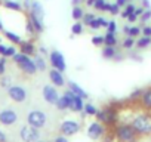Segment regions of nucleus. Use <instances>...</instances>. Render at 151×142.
I'll return each instance as SVG.
<instances>
[{
  "label": "nucleus",
  "mask_w": 151,
  "mask_h": 142,
  "mask_svg": "<svg viewBox=\"0 0 151 142\" xmlns=\"http://www.w3.org/2000/svg\"><path fill=\"white\" fill-rule=\"evenodd\" d=\"M95 117H96L98 121L104 123L107 127L114 126V124H117V121H119V113H117V110L113 108V107H105V108H102V110H98V113H96Z\"/></svg>",
  "instance_id": "nucleus-3"
},
{
  "label": "nucleus",
  "mask_w": 151,
  "mask_h": 142,
  "mask_svg": "<svg viewBox=\"0 0 151 142\" xmlns=\"http://www.w3.org/2000/svg\"><path fill=\"white\" fill-rule=\"evenodd\" d=\"M127 2H133V0H127Z\"/></svg>",
  "instance_id": "nucleus-63"
},
{
  "label": "nucleus",
  "mask_w": 151,
  "mask_h": 142,
  "mask_svg": "<svg viewBox=\"0 0 151 142\" xmlns=\"http://www.w3.org/2000/svg\"><path fill=\"white\" fill-rule=\"evenodd\" d=\"M46 121H47V115L42 110H33L27 114V123L33 127L42 129L46 124Z\"/></svg>",
  "instance_id": "nucleus-5"
},
{
  "label": "nucleus",
  "mask_w": 151,
  "mask_h": 142,
  "mask_svg": "<svg viewBox=\"0 0 151 142\" xmlns=\"http://www.w3.org/2000/svg\"><path fill=\"white\" fill-rule=\"evenodd\" d=\"M33 61H34V64H36V67H37V71H46L47 64H46V61H45V58H43L42 55H36Z\"/></svg>",
  "instance_id": "nucleus-28"
},
{
  "label": "nucleus",
  "mask_w": 151,
  "mask_h": 142,
  "mask_svg": "<svg viewBox=\"0 0 151 142\" xmlns=\"http://www.w3.org/2000/svg\"><path fill=\"white\" fill-rule=\"evenodd\" d=\"M79 130H80V123L76 120H65L59 126V133L65 136H73L76 133H79Z\"/></svg>",
  "instance_id": "nucleus-9"
},
{
  "label": "nucleus",
  "mask_w": 151,
  "mask_h": 142,
  "mask_svg": "<svg viewBox=\"0 0 151 142\" xmlns=\"http://www.w3.org/2000/svg\"><path fill=\"white\" fill-rule=\"evenodd\" d=\"M151 44V37L150 36H141L138 40H136V47L138 49H147L148 46Z\"/></svg>",
  "instance_id": "nucleus-26"
},
{
  "label": "nucleus",
  "mask_w": 151,
  "mask_h": 142,
  "mask_svg": "<svg viewBox=\"0 0 151 142\" xmlns=\"http://www.w3.org/2000/svg\"><path fill=\"white\" fill-rule=\"evenodd\" d=\"M0 43H2V37H0Z\"/></svg>",
  "instance_id": "nucleus-62"
},
{
  "label": "nucleus",
  "mask_w": 151,
  "mask_h": 142,
  "mask_svg": "<svg viewBox=\"0 0 151 142\" xmlns=\"http://www.w3.org/2000/svg\"><path fill=\"white\" fill-rule=\"evenodd\" d=\"M15 53H17V47H15V44H11V46H8L5 56H6V58H12Z\"/></svg>",
  "instance_id": "nucleus-42"
},
{
  "label": "nucleus",
  "mask_w": 151,
  "mask_h": 142,
  "mask_svg": "<svg viewBox=\"0 0 151 142\" xmlns=\"http://www.w3.org/2000/svg\"><path fill=\"white\" fill-rule=\"evenodd\" d=\"M85 114L86 115H96V113H98V108L93 105V104H85Z\"/></svg>",
  "instance_id": "nucleus-35"
},
{
  "label": "nucleus",
  "mask_w": 151,
  "mask_h": 142,
  "mask_svg": "<svg viewBox=\"0 0 151 142\" xmlns=\"http://www.w3.org/2000/svg\"><path fill=\"white\" fill-rule=\"evenodd\" d=\"M2 3H3V0H0V5H2Z\"/></svg>",
  "instance_id": "nucleus-61"
},
{
  "label": "nucleus",
  "mask_w": 151,
  "mask_h": 142,
  "mask_svg": "<svg viewBox=\"0 0 151 142\" xmlns=\"http://www.w3.org/2000/svg\"><path fill=\"white\" fill-rule=\"evenodd\" d=\"M18 68L22 71V73L28 74V76H33V74L37 73V67H36V64H34V61L31 58H28L27 61H24L21 64H18Z\"/></svg>",
  "instance_id": "nucleus-13"
},
{
  "label": "nucleus",
  "mask_w": 151,
  "mask_h": 142,
  "mask_svg": "<svg viewBox=\"0 0 151 142\" xmlns=\"http://www.w3.org/2000/svg\"><path fill=\"white\" fill-rule=\"evenodd\" d=\"M135 9H136V6L133 5V2H129V3L123 8V11L120 12V16H122L123 19H127V16L132 15V14L135 12Z\"/></svg>",
  "instance_id": "nucleus-24"
},
{
  "label": "nucleus",
  "mask_w": 151,
  "mask_h": 142,
  "mask_svg": "<svg viewBox=\"0 0 151 142\" xmlns=\"http://www.w3.org/2000/svg\"><path fill=\"white\" fill-rule=\"evenodd\" d=\"M139 101H141V105H142L144 110L151 111V86L142 90V96H141Z\"/></svg>",
  "instance_id": "nucleus-16"
},
{
  "label": "nucleus",
  "mask_w": 151,
  "mask_h": 142,
  "mask_svg": "<svg viewBox=\"0 0 151 142\" xmlns=\"http://www.w3.org/2000/svg\"><path fill=\"white\" fill-rule=\"evenodd\" d=\"M68 89H71L74 95H77V96H80V98H83V99H88V98H89V95L86 93V90H83L77 83L73 82V80H71V82H68Z\"/></svg>",
  "instance_id": "nucleus-19"
},
{
  "label": "nucleus",
  "mask_w": 151,
  "mask_h": 142,
  "mask_svg": "<svg viewBox=\"0 0 151 142\" xmlns=\"http://www.w3.org/2000/svg\"><path fill=\"white\" fill-rule=\"evenodd\" d=\"M28 58H30L28 55H25V53H22V52H19V53L17 52V53H15V55L12 56V61H14V62H15V64L18 65V64H21V62H24V61H27Z\"/></svg>",
  "instance_id": "nucleus-34"
},
{
  "label": "nucleus",
  "mask_w": 151,
  "mask_h": 142,
  "mask_svg": "<svg viewBox=\"0 0 151 142\" xmlns=\"http://www.w3.org/2000/svg\"><path fill=\"white\" fill-rule=\"evenodd\" d=\"M68 110L73 111V113H83V110H85L83 98H80V96L76 95V96L73 98V101L70 102V108H68Z\"/></svg>",
  "instance_id": "nucleus-15"
},
{
  "label": "nucleus",
  "mask_w": 151,
  "mask_h": 142,
  "mask_svg": "<svg viewBox=\"0 0 151 142\" xmlns=\"http://www.w3.org/2000/svg\"><path fill=\"white\" fill-rule=\"evenodd\" d=\"M116 53H117V50L114 46H105L102 49V58H105V59H114Z\"/></svg>",
  "instance_id": "nucleus-29"
},
{
  "label": "nucleus",
  "mask_w": 151,
  "mask_h": 142,
  "mask_svg": "<svg viewBox=\"0 0 151 142\" xmlns=\"http://www.w3.org/2000/svg\"><path fill=\"white\" fill-rule=\"evenodd\" d=\"M28 12L33 14V15H36V16L40 18V19H45V9H43V5L39 2V0H33L31 5H30Z\"/></svg>",
  "instance_id": "nucleus-14"
},
{
  "label": "nucleus",
  "mask_w": 151,
  "mask_h": 142,
  "mask_svg": "<svg viewBox=\"0 0 151 142\" xmlns=\"http://www.w3.org/2000/svg\"><path fill=\"white\" fill-rule=\"evenodd\" d=\"M93 8L99 12H108V8H110V3L107 2V0H96Z\"/></svg>",
  "instance_id": "nucleus-31"
},
{
  "label": "nucleus",
  "mask_w": 151,
  "mask_h": 142,
  "mask_svg": "<svg viewBox=\"0 0 151 142\" xmlns=\"http://www.w3.org/2000/svg\"><path fill=\"white\" fill-rule=\"evenodd\" d=\"M39 50H40V52H42V53H45V55H46V53H47V50H46V49H45V47H43V46H40V47H39Z\"/></svg>",
  "instance_id": "nucleus-59"
},
{
  "label": "nucleus",
  "mask_w": 151,
  "mask_h": 142,
  "mask_svg": "<svg viewBox=\"0 0 151 142\" xmlns=\"http://www.w3.org/2000/svg\"><path fill=\"white\" fill-rule=\"evenodd\" d=\"M12 86V79L9 76H2L0 77V87H3V89H9Z\"/></svg>",
  "instance_id": "nucleus-33"
},
{
  "label": "nucleus",
  "mask_w": 151,
  "mask_h": 142,
  "mask_svg": "<svg viewBox=\"0 0 151 142\" xmlns=\"http://www.w3.org/2000/svg\"><path fill=\"white\" fill-rule=\"evenodd\" d=\"M3 33H5V37H6L12 44H15V46H17V44H19V43L22 42V39H21L17 33H14V31H3Z\"/></svg>",
  "instance_id": "nucleus-27"
},
{
  "label": "nucleus",
  "mask_w": 151,
  "mask_h": 142,
  "mask_svg": "<svg viewBox=\"0 0 151 142\" xmlns=\"http://www.w3.org/2000/svg\"><path fill=\"white\" fill-rule=\"evenodd\" d=\"M130 124L139 136L151 135V114H139L130 121Z\"/></svg>",
  "instance_id": "nucleus-2"
},
{
  "label": "nucleus",
  "mask_w": 151,
  "mask_h": 142,
  "mask_svg": "<svg viewBox=\"0 0 151 142\" xmlns=\"http://www.w3.org/2000/svg\"><path fill=\"white\" fill-rule=\"evenodd\" d=\"M42 96H43L45 102H47V104H50V105H55L56 101H58V98H59V93H58V90H56V86H53V85H46V86H43V89H42Z\"/></svg>",
  "instance_id": "nucleus-10"
},
{
  "label": "nucleus",
  "mask_w": 151,
  "mask_h": 142,
  "mask_svg": "<svg viewBox=\"0 0 151 142\" xmlns=\"http://www.w3.org/2000/svg\"><path fill=\"white\" fill-rule=\"evenodd\" d=\"M141 6H142V8H145V9L151 8V3H150V0H141Z\"/></svg>",
  "instance_id": "nucleus-49"
},
{
  "label": "nucleus",
  "mask_w": 151,
  "mask_h": 142,
  "mask_svg": "<svg viewBox=\"0 0 151 142\" xmlns=\"http://www.w3.org/2000/svg\"><path fill=\"white\" fill-rule=\"evenodd\" d=\"M116 44H117L116 33L107 31V34H104V46H116Z\"/></svg>",
  "instance_id": "nucleus-25"
},
{
  "label": "nucleus",
  "mask_w": 151,
  "mask_h": 142,
  "mask_svg": "<svg viewBox=\"0 0 151 142\" xmlns=\"http://www.w3.org/2000/svg\"><path fill=\"white\" fill-rule=\"evenodd\" d=\"M70 99L65 96V95H59V98H58V101H56V104H55V107L59 110V111H65V110H68L70 108Z\"/></svg>",
  "instance_id": "nucleus-22"
},
{
  "label": "nucleus",
  "mask_w": 151,
  "mask_h": 142,
  "mask_svg": "<svg viewBox=\"0 0 151 142\" xmlns=\"http://www.w3.org/2000/svg\"><path fill=\"white\" fill-rule=\"evenodd\" d=\"M135 44H136V40H135V37H130V36H127V37L123 40V43H122L123 49H126V50H130Z\"/></svg>",
  "instance_id": "nucleus-32"
},
{
  "label": "nucleus",
  "mask_w": 151,
  "mask_h": 142,
  "mask_svg": "<svg viewBox=\"0 0 151 142\" xmlns=\"http://www.w3.org/2000/svg\"><path fill=\"white\" fill-rule=\"evenodd\" d=\"M95 2H96V0H85V5H86L88 8H93Z\"/></svg>",
  "instance_id": "nucleus-54"
},
{
  "label": "nucleus",
  "mask_w": 151,
  "mask_h": 142,
  "mask_svg": "<svg viewBox=\"0 0 151 142\" xmlns=\"http://www.w3.org/2000/svg\"><path fill=\"white\" fill-rule=\"evenodd\" d=\"M19 139L21 142H36L37 139H40V130L27 123L19 129Z\"/></svg>",
  "instance_id": "nucleus-6"
},
{
  "label": "nucleus",
  "mask_w": 151,
  "mask_h": 142,
  "mask_svg": "<svg viewBox=\"0 0 151 142\" xmlns=\"http://www.w3.org/2000/svg\"><path fill=\"white\" fill-rule=\"evenodd\" d=\"M129 30H130V25H126V27H123V33H124L126 36H129Z\"/></svg>",
  "instance_id": "nucleus-56"
},
{
  "label": "nucleus",
  "mask_w": 151,
  "mask_h": 142,
  "mask_svg": "<svg viewBox=\"0 0 151 142\" xmlns=\"http://www.w3.org/2000/svg\"><path fill=\"white\" fill-rule=\"evenodd\" d=\"M116 3H117L120 8H124V6H126L129 2H127V0H116Z\"/></svg>",
  "instance_id": "nucleus-51"
},
{
  "label": "nucleus",
  "mask_w": 151,
  "mask_h": 142,
  "mask_svg": "<svg viewBox=\"0 0 151 142\" xmlns=\"http://www.w3.org/2000/svg\"><path fill=\"white\" fill-rule=\"evenodd\" d=\"M49 62L52 65V68H56L58 71L64 73L67 70V64H65V58H64V53L59 52V50H52L49 53Z\"/></svg>",
  "instance_id": "nucleus-8"
},
{
  "label": "nucleus",
  "mask_w": 151,
  "mask_h": 142,
  "mask_svg": "<svg viewBox=\"0 0 151 142\" xmlns=\"http://www.w3.org/2000/svg\"><path fill=\"white\" fill-rule=\"evenodd\" d=\"M83 16H85V11H83V8H82L80 5H79V6H73L71 18H73L74 21H82Z\"/></svg>",
  "instance_id": "nucleus-23"
},
{
  "label": "nucleus",
  "mask_w": 151,
  "mask_h": 142,
  "mask_svg": "<svg viewBox=\"0 0 151 142\" xmlns=\"http://www.w3.org/2000/svg\"><path fill=\"white\" fill-rule=\"evenodd\" d=\"M86 133H88V138H89V139H92V141H99V139H102V138L107 135V126H105L104 123L98 121V120H96V121H92V123L89 124Z\"/></svg>",
  "instance_id": "nucleus-4"
},
{
  "label": "nucleus",
  "mask_w": 151,
  "mask_h": 142,
  "mask_svg": "<svg viewBox=\"0 0 151 142\" xmlns=\"http://www.w3.org/2000/svg\"><path fill=\"white\" fill-rule=\"evenodd\" d=\"M85 2V0H71V5L73 6H79V5H82Z\"/></svg>",
  "instance_id": "nucleus-55"
},
{
  "label": "nucleus",
  "mask_w": 151,
  "mask_h": 142,
  "mask_svg": "<svg viewBox=\"0 0 151 142\" xmlns=\"http://www.w3.org/2000/svg\"><path fill=\"white\" fill-rule=\"evenodd\" d=\"M107 25H108V21H107L105 18L96 16V18L89 24V28H91V30H99V28H107Z\"/></svg>",
  "instance_id": "nucleus-21"
},
{
  "label": "nucleus",
  "mask_w": 151,
  "mask_h": 142,
  "mask_svg": "<svg viewBox=\"0 0 151 142\" xmlns=\"http://www.w3.org/2000/svg\"><path fill=\"white\" fill-rule=\"evenodd\" d=\"M122 58H123V55H122V53H119V52H117V53H116V56H114V59H116V61H122Z\"/></svg>",
  "instance_id": "nucleus-57"
},
{
  "label": "nucleus",
  "mask_w": 151,
  "mask_h": 142,
  "mask_svg": "<svg viewBox=\"0 0 151 142\" xmlns=\"http://www.w3.org/2000/svg\"><path fill=\"white\" fill-rule=\"evenodd\" d=\"M107 31H110V33H116L117 31V24H116V21H108V25H107Z\"/></svg>",
  "instance_id": "nucleus-44"
},
{
  "label": "nucleus",
  "mask_w": 151,
  "mask_h": 142,
  "mask_svg": "<svg viewBox=\"0 0 151 142\" xmlns=\"http://www.w3.org/2000/svg\"><path fill=\"white\" fill-rule=\"evenodd\" d=\"M0 31H5V25H3V21L0 18Z\"/></svg>",
  "instance_id": "nucleus-58"
},
{
  "label": "nucleus",
  "mask_w": 151,
  "mask_h": 142,
  "mask_svg": "<svg viewBox=\"0 0 151 142\" xmlns=\"http://www.w3.org/2000/svg\"><path fill=\"white\" fill-rule=\"evenodd\" d=\"M36 142H49V141H45V139H37Z\"/></svg>",
  "instance_id": "nucleus-60"
},
{
  "label": "nucleus",
  "mask_w": 151,
  "mask_h": 142,
  "mask_svg": "<svg viewBox=\"0 0 151 142\" xmlns=\"http://www.w3.org/2000/svg\"><path fill=\"white\" fill-rule=\"evenodd\" d=\"M6 71V56H2L0 58V77L5 74Z\"/></svg>",
  "instance_id": "nucleus-43"
},
{
  "label": "nucleus",
  "mask_w": 151,
  "mask_h": 142,
  "mask_svg": "<svg viewBox=\"0 0 151 142\" xmlns=\"http://www.w3.org/2000/svg\"><path fill=\"white\" fill-rule=\"evenodd\" d=\"M0 142H8V136L5 135L3 130H0Z\"/></svg>",
  "instance_id": "nucleus-52"
},
{
  "label": "nucleus",
  "mask_w": 151,
  "mask_h": 142,
  "mask_svg": "<svg viewBox=\"0 0 151 142\" xmlns=\"http://www.w3.org/2000/svg\"><path fill=\"white\" fill-rule=\"evenodd\" d=\"M6 9L9 11H14V12H21L24 9V6L18 2V0H3V3H2Z\"/></svg>",
  "instance_id": "nucleus-20"
},
{
  "label": "nucleus",
  "mask_w": 151,
  "mask_h": 142,
  "mask_svg": "<svg viewBox=\"0 0 151 142\" xmlns=\"http://www.w3.org/2000/svg\"><path fill=\"white\" fill-rule=\"evenodd\" d=\"M85 30V24L80 22V21H76L73 25H71V34L73 36H80Z\"/></svg>",
  "instance_id": "nucleus-30"
},
{
  "label": "nucleus",
  "mask_w": 151,
  "mask_h": 142,
  "mask_svg": "<svg viewBox=\"0 0 151 142\" xmlns=\"http://www.w3.org/2000/svg\"><path fill=\"white\" fill-rule=\"evenodd\" d=\"M52 142H68V136H65V135H62V133H59Z\"/></svg>",
  "instance_id": "nucleus-46"
},
{
  "label": "nucleus",
  "mask_w": 151,
  "mask_h": 142,
  "mask_svg": "<svg viewBox=\"0 0 151 142\" xmlns=\"http://www.w3.org/2000/svg\"><path fill=\"white\" fill-rule=\"evenodd\" d=\"M108 14H111V15H119L120 14V6L114 2V3H110V8H108Z\"/></svg>",
  "instance_id": "nucleus-38"
},
{
  "label": "nucleus",
  "mask_w": 151,
  "mask_h": 142,
  "mask_svg": "<svg viewBox=\"0 0 151 142\" xmlns=\"http://www.w3.org/2000/svg\"><path fill=\"white\" fill-rule=\"evenodd\" d=\"M142 90H144V89H136V90H133V92L130 93V96H129V101L135 102V101L141 99V96H142Z\"/></svg>",
  "instance_id": "nucleus-36"
},
{
  "label": "nucleus",
  "mask_w": 151,
  "mask_h": 142,
  "mask_svg": "<svg viewBox=\"0 0 151 142\" xmlns=\"http://www.w3.org/2000/svg\"><path fill=\"white\" fill-rule=\"evenodd\" d=\"M142 36H150L151 37V27L150 25H145L142 28Z\"/></svg>",
  "instance_id": "nucleus-48"
},
{
  "label": "nucleus",
  "mask_w": 151,
  "mask_h": 142,
  "mask_svg": "<svg viewBox=\"0 0 151 142\" xmlns=\"http://www.w3.org/2000/svg\"><path fill=\"white\" fill-rule=\"evenodd\" d=\"M113 132H114V136H116L117 142H138L139 138H141L136 133V130L132 127V124H127V123L116 124Z\"/></svg>",
  "instance_id": "nucleus-1"
},
{
  "label": "nucleus",
  "mask_w": 151,
  "mask_h": 142,
  "mask_svg": "<svg viewBox=\"0 0 151 142\" xmlns=\"http://www.w3.org/2000/svg\"><path fill=\"white\" fill-rule=\"evenodd\" d=\"M144 11H145V8H142V6H139V8H136V9H135V14H136L138 16H141V15L144 14Z\"/></svg>",
  "instance_id": "nucleus-53"
},
{
  "label": "nucleus",
  "mask_w": 151,
  "mask_h": 142,
  "mask_svg": "<svg viewBox=\"0 0 151 142\" xmlns=\"http://www.w3.org/2000/svg\"><path fill=\"white\" fill-rule=\"evenodd\" d=\"M91 42L95 46H104V36H93Z\"/></svg>",
  "instance_id": "nucleus-40"
},
{
  "label": "nucleus",
  "mask_w": 151,
  "mask_h": 142,
  "mask_svg": "<svg viewBox=\"0 0 151 142\" xmlns=\"http://www.w3.org/2000/svg\"><path fill=\"white\" fill-rule=\"evenodd\" d=\"M8 95H9V98H11L14 102H18V104L25 102L27 98H28L27 89H24L22 86H18V85H12V86L8 89Z\"/></svg>",
  "instance_id": "nucleus-7"
},
{
  "label": "nucleus",
  "mask_w": 151,
  "mask_h": 142,
  "mask_svg": "<svg viewBox=\"0 0 151 142\" xmlns=\"http://www.w3.org/2000/svg\"><path fill=\"white\" fill-rule=\"evenodd\" d=\"M138 18H139V16H138V15L133 12L132 15H129V16H127V21H129L130 24H133V22H136V21H138Z\"/></svg>",
  "instance_id": "nucleus-47"
},
{
  "label": "nucleus",
  "mask_w": 151,
  "mask_h": 142,
  "mask_svg": "<svg viewBox=\"0 0 151 142\" xmlns=\"http://www.w3.org/2000/svg\"><path fill=\"white\" fill-rule=\"evenodd\" d=\"M139 19H141V22H142V24L148 22V21L151 19V8L145 9V11H144V14H142V15L139 16Z\"/></svg>",
  "instance_id": "nucleus-37"
},
{
  "label": "nucleus",
  "mask_w": 151,
  "mask_h": 142,
  "mask_svg": "<svg viewBox=\"0 0 151 142\" xmlns=\"http://www.w3.org/2000/svg\"><path fill=\"white\" fill-rule=\"evenodd\" d=\"M96 18V15H93V14H85V16H83V19H82V22L86 25V27H89V24L93 21Z\"/></svg>",
  "instance_id": "nucleus-39"
},
{
  "label": "nucleus",
  "mask_w": 151,
  "mask_h": 142,
  "mask_svg": "<svg viewBox=\"0 0 151 142\" xmlns=\"http://www.w3.org/2000/svg\"><path fill=\"white\" fill-rule=\"evenodd\" d=\"M49 80L56 87H62L67 83L65 79H64V76H62V73H61V71H58L56 68H50L49 70Z\"/></svg>",
  "instance_id": "nucleus-12"
},
{
  "label": "nucleus",
  "mask_w": 151,
  "mask_h": 142,
  "mask_svg": "<svg viewBox=\"0 0 151 142\" xmlns=\"http://www.w3.org/2000/svg\"><path fill=\"white\" fill-rule=\"evenodd\" d=\"M19 52L28 55V56H34L36 55V46L31 43V42H21L19 44Z\"/></svg>",
  "instance_id": "nucleus-17"
},
{
  "label": "nucleus",
  "mask_w": 151,
  "mask_h": 142,
  "mask_svg": "<svg viewBox=\"0 0 151 142\" xmlns=\"http://www.w3.org/2000/svg\"><path fill=\"white\" fill-rule=\"evenodd\" d=\"M6 49H8V46H6V44L0 43V55H2V56H5V53H6Z\"/></svg>",
  "instance_id": "nucleus-50"
},
{
  "label": "nucleus",
  "mask_w": 151,
  "mask_h": 142,
  "mask_svg": "<svg viewBox=\"0 0 151 142\" xmlns=\"http://www.w3.org/2000/svg\"><path fill=\"white\" fill-rule=\"evenodd\" d=\"M18 121V114L12 108H6L0 111V123L3 126H14Z\"/></svg>",
  "instance_id": "nucleus-11"
},
{
  "label": "nucleus",
  "mask_w": 151,
  "mask_h": 142,
  "mask_svg": "<svg viewBox=\"0 0 151 142\" xmlns=\"http://www.w3.org/2000/svg\"><path fill=\"white\" fill-rule=\"evenodd\" d=\"M139 34H142V28H139V27H130V30H129V36L130 37H138Z\"/></svg>",
  "instance_id": "nucleus-41"
},
{
  "label": "nucleus",
  "mask_w": 151,
  "mask_h": 142,
  "mask_svg": "<svg viewBox=\"0 0 151 142\" xmlns=\"http://www.w3.org/2000/svg\"><path fill=\"white\" fill-rule=\"evenodd\" d=\"M28 19H30L31 24L34 25L36 33H43V31H45V19H40V18H37L36 15H33V14H30V12H28Z\"/></svg>",
  "instance_id": "nucleus-18"
},
{
  "label": "nucleus",
  "mask_w": 151,
  "mask_h": 142,
  "mask_svg": "<svg viewBox=\"0 0 151 142\" xmlns=\"http://www.w3.org/2000/svg\"><path fill=\"white\" fill-rule=\"evenodd\" d=\"M25 30H27V33H28V34H36V28H34V25L31 24V21H30V19H27Z\"/></svg>",
  "instance_id": "nucleus-45"
}]
</instances>
